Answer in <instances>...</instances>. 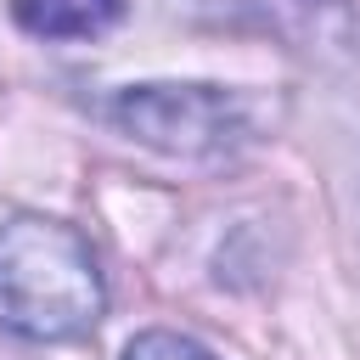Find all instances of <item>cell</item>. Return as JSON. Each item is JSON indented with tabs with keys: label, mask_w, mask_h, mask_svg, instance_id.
<instances>
[{
	"label": "cell",
	"mask_w": 360,
	"mask_h": 360,
	"mask_svg": "<svg viewBox=\"0 0 360 360\" xmlns=\"http://www.w3.org/2000/svg\"><path fill=\"white\" fill-rule=\"evenodd\" d=\"M11 11L39 39H96L124 17V0H11Z\"/></svg>",
	"instance_id": "3"
},
{
	"label": "cell",
	"mask_w": 360,
	"mask_h": 360,
	"mask_svg": "<svg viewBox=\"0 0 360 360\" xmlns=\"http://www.w3.org/2000/svg\"><path fill=\"white\" fill-rule=\"evenodd\" d=\"M112 124L174 158H208L248 135L242 101L219 84H129L112 96Z\"/></svg>",
	"instance_id": "2"
},
{
	"label": "cell",
	"mask_w": 360,
	"mask_h": 360,
	"mask_svg": "<svg viewBox=\"0 0 360 360\" xmlns=\"http://www.w3.org/2000/svg\"><path fill=\"white\" fill-rule=\"evenodd\" d=\"M124 360H219V354H214V349H202V343H197V338H186V332H163V326H152V332L129 338Z\"/></svg>",
	"instance_id": "4"
},
{
	"label": "cell",
	"mask_w": 360,
	"mask_h": 360,
	"mask_svg": "<svg viewBox=\"0 0 360 360\" xmlns=\"http://www.w3.org/2000/svg\"><path fill=\"white\" fill-rule=\"evenodd\" d=\"M107 309V287L90 242L62 225L22 214L0 225V326L34 343L84 338Z\"/></svg>",
	"instance_id": "1"
}]
</instances>
